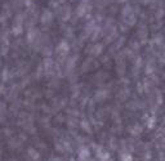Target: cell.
<instances>
[{"label": "cell", "instance_id": "cell-1", "mask_svg": "<svg viewBox=\"0 0 165 161\" xmlns=\"http://www.w3.org/2000/svg\"><path fill=\"white\" fill-rule=\"evenodd\" d=\"M78 158H79V161H89V158H90V151L88 148H81L80 151L78 152Z\"/></svg>", "mask_w": 165, "mask_h": 161}, {"label": "cell", "instance_id": "cell-2", "mask_svg": "<svg viewBox=\"0 0 165 161\" xmlns=\"http://www.w3.org/2000/svg\"><path fill=\"white\" fill-rule=\"evenodd\" d=\"M120 158H121V161H133V156H131L130 153H128V152L121 153Z\"/></svg>", "mask_w": 165, "mask_h": 161}]
</instances>
